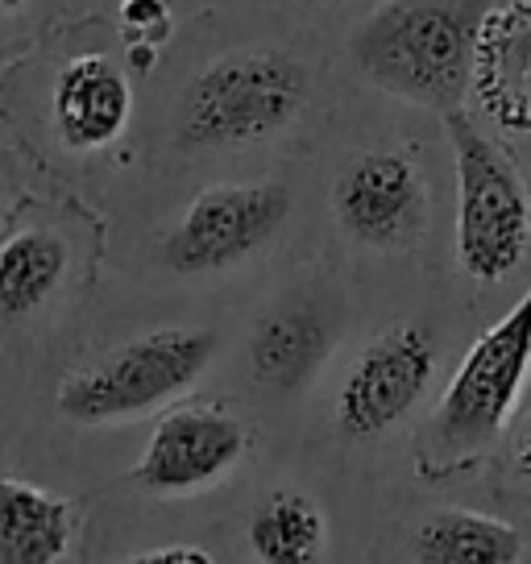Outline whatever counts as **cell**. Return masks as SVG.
<instances>
[{
  "instance_id": "6da1fadb",
  "label": "cell",
  "mask_w": 531,
  "mask_h": 564,
  "mask_svg": "<svg viewBox=\"0 0 531 564\" xmlns=\"http://www.w3.org/2000/svg\"><path fill=\"white\" fill-rule=\"evenodd\" d=\"M495 0H378L349 34L354 67L387 96L460 108L481 13Z\"/></svg>"
},
{
  "instance_id": "7a4b0ae2",
  "label": "cell",
  "mask_w": 531,
  "mask_h": 564,
  "mask_svg": "<svg viewBox=\"0 0 531 564\" xmlns=\"http://www.w3.org/2000/svg\"><path fill=\"white\" fill-rule=\"evenodd\" d=\"M531 357V300H514L507 316L490 324L460 357L453 382L415 441L420 477L441 481L478 460L507 432Z\"/></svg>"
},
{
  "instance_id": "3957f363",
  "label": "cell",
  "mask_w": 531,
  "mask_h": 564,
  "mask_svg": "<svg viewBox=\"0 0 531 564\" xmlns=\"http://www.w3.org/2000/svg\"><path fill=\"white\" fill-rule=\"evenodd\" d=\"M216 333L150 328L58 382V415L75 427H112L171 406L208 373Z\"/></svg>"
},
{
  "instance_id": "277c9868",
  "label": "cell",
  "mask_w": 531,
  "mask_h": 564,
  "mask_svg": "<svg viewBox=\"0 0 531 564\" xmlns=\"http://www.w3.org/2000/svg\"><path fill=\"white\" fill-rule=\"evenodd\" d=\"M307 70L283 51H232L213 58L178 100V141L192 150L262 145L300 117Z\"/></svg>"
},
{
  "instance_id": "5b68a950",
  "label": "cell",
  "mask_w": 531,
  "mask_h": 564,
  "mask_svg": "<svg viewBox=\"0 0 531 564\" xmlns=\"http://www.w3.org/2000/svg\"><path fill=\"white\" fill-rule=\"evenodd\" d=\"M457 166V265L481 286L514 274L528 258L531 208L514 162L465 108L441 112Z\"/></svg>"
},
{
  "instance_id": "8992f818",
  "label": "cell",
  "mask_w": 531,
  "mask_h": 564,
  "mask_svg": "<svg viewBox=\"0 0 531 564\" xmlns=\"http://www.w3.org/2000/svg\"><path fill=\"white\" fill-rule=\"evenodd\" d=\"M291 216L286 183H216L183 208L178 225L162 241V262L183 279L232 270L258 249L274 241V232Z\"/></svg>"
},
{
  "instance_id": "52a82bcc",
  "label": "cell",
  "mask_w": 531,
  "mask_h": 564,
  "mask_svg": "<svg viewBox=\"0 0 531 564\" xmlns=\"http://www.w3.org/2000/svg\"><path fill=\"white\" fill-rule=\"evenodd\" d=\"M436 340L420 319L390 324L357 352L337 394V427L349 441H382L432 387Z\"/></svg>"
},
{
  "instance_id": "ba28073f",
  "label": "cell",
  "mask_w": 531,
  "mask_h": 564,
  "mask_svg": "<svg viewBox=\"0 0 531 564\" xmlns=\"http://www.w3.org/2000/svg\"><path fill=\"white\" fill-rule=\"evenodd\" d=\"M249 448L246 423L220 403H175L154 423L133 486L154 498H192L229 477Z\"/></svg>"
},
{
  "instance_id": "9c48e42d",
  "label": "cell",
  "mask_w": 531,
  "mask_h": 564,
  "mask_svg": "<svg viewBox=\"0 0 531 564\" xmlns=\"http://www.w3.org/2000/svg\"><path fill=\"white\" fill-rule=\"evenodd\" d=\"M340 232L378 253H403L424 237L427 192L420 166L399 150H366L333 183Z\"/></svg>"
},
{
  "instance_id": "30bf717a",
  "label": "cell",
  "mask_w": 531,
  "mask_h": 564,
  "mask_svg": "<svg viewBox=\"0 0 531 564\" xmlns=\"http://www.w3.org/2000/svg\"><path fill=\"white\" fill-rule=\"evenodd\" d=\"M469 88L486 117L507 133L531 124V0H495L478 21Z\"/></svg>"
},
{
  "instance_id": "8fae6325",
  "label": "cell",
  "mask_w": 531,
  "mask_h": 564,
  "mask_svg": "<svg viewBox=\"0 0 531 564\" xmlns=\"http://www.w3.org/2000/svg\"><path fill=\"white\" fill-rule=\"evenodd\" d=\"M340 340V319L319 300H286L270 307L246 340V373L270 394H300Z\"/></svg>"
},
{
  "instance_id": "7c38bea8",
  "label": "cell",
  "mask_w": 531,
  "mask_h": 564,
  "mask_svg": "<svg viewBox=\"0 0 531 564\" xmlns=\"http://www.w3.org/2000/svg\"><path fill=\"white\" fill-rule=\"evenodd\" d=\"M129 112H133L129 75L108 54H75L58 70L51 91V117L63 145L105 150L124 133Z\"/></svg>"
},
{
  "instance_id": "4fadbf2b",
  "label": "cell",
  "mask_w": 531,
  "mask_h": 564,
  "mask_svg": "<svg viewBox=\"0 0 531 564\" xmlns=\"http://www.w3.org/2000/svg\"><path fill=\"white\" fill-rule=\"evenodd\" d=\"M75 507L21 477H0V564H58L72 552Z\"/></svg>"
},
{
  "instance_id": "5bb4252c",
  "label": "cell",
  "mask_w": 531,
  "mask_h": 564,
  "mask_svg": "<svg viewBox=\"0 0 531 564\" xmlns=\"http://www.w3.org/2000/svg\"><path fill=\"white\" fill-rule=\"evenodd\" d=\"M415 564H519L523 535L498 514L469 507H436L411 531Z\"/></svg>"
},
{
  "instance_id": "9a60e30c",
  "label": "cell",
  "mask_w": 531,
  "mask_h": 564,
  "mask_svg": "<svg viewBox=\"0 0 531 564\" xmlns=\"http://www.w3.org/2000/svg\"><path fill=\"white\" fill-rule=\"evenodd\" d=\"M246 540L258 564H319L328 552V523L307 494L283 486L253 507Z\"/></svg>"
},
{
  "instance_id": "2e32d148",
  "label": "cell",
  "mask_w": 531,
  "mask_h": 564,
  "mask_svg": "<svg viewBox=\"0 0 531 564\" xmlns=\"http://www.w3.org/2000/svg\"><path fill=\"white\" fill-rule=\"evenodd\" d=\"M67 241L54 229H21L0 241V312L34 316L67 279Z\"/></svg>"
},
{
  "instance_id": "e0dca14e",
  "label": "cell",
  "mask_w": 531,
  "mask_h": 564,
  "mask_svg": "<svg viewBox=\"0 0 531 564\" xmlns=\"http://www.w3.org/2000/svg\"><path fill=\"white\" fill-rule=\"evenodd\" d=\"M117 25H121V42L133 75H145V70H154L162 46L175 34V13H171V0H121Z\"/></svg>"
},
{
  "instance_id": "ac0fdd59",
  "label": "cell",
  "mask_w": 531,
  "mask_h": 564,
  "mask_svg": "<svg viewBox=\"0 0 531 564\" xmlns=\"http://www.w3.org/2000/svg\"><path fill=\"white\" fill-rule=\"evenodd\" d=\"M117 564H216L213 552H204L199 544H166V547H145L133 552Z\"/></svg>"
},
{
  "instance_id": "d6986e66",
  "label": "cell",
  "mask_w": 531,
  "mask_h": 564,
  "mask_svg": "<svg viewBox=\"0 0 531 564\" xmlns=\"http://www.w3.org/2000/svg\"><path fill=\"white\" fill-rule=\"evenodd\" d=\"M25 4H30V0H0V13H18Z\"/></svg>"
}]
</instances>
